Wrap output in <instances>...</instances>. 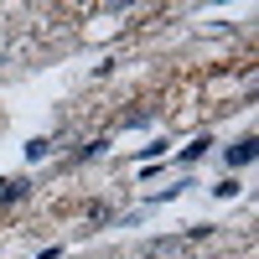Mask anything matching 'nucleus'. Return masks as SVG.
I'll use <instances>...</instances> for the list:
<instances>
[{
	"instance_id": "1",
	"label": "nucleus",
	"mask_w": 259,
	"mask_h": 259,
	"mask_svg": "<svg viewBox=\"0 0 259 259\" xmlns=\"http://www.w3.org/2000/svg\"><path fill=\"white\" fill-rule=\"evenodd\" d=\"M254 156H259V140H254V135H244V140H233V145H228V166H233V171L249 166Z\"/></svg>"
},
{
	"instance_id": "2",
	"label": "nucleus",
	"mask_w": 259,
	"mask_h": 259,
	"mask_svg": "<svg viewBox=\"0 0 259 259\" xmlns=\"http://www.w3.org/2000/svg\"><path fill=\"white\" fill-rule=\"evenodd\" d=\"M182 254V239H150L145 244V259H177Z\"/></svg>"
},
{
	"instance_id": "3",
	"label": "nucleus",
	"mask_w": 259,
	"mask_h": 259,
	"mask_svg": "<svg viewBox=\"0 0 259 259\" xmlns=\"http://www.w3.org/2000/svg\"><path fill=\"white\" fill-rule=\"evenodd\" d=\"M26 192H31V182H26V177H11V182H0V202H21Z\"/></svg>"
},
{
	"instance_id": "4",
	"label": "nucleus",
	"mask_w": 259,
	"mask_h": 259,
	"mask_svg": "<svg viewBox=\"0 0 259 259\" xmlns=\"http://www.w3.org/2000/svg\"><path fill=\"white\" fill-rule=\"evenodd\" d=\"M104 150H109V140H89V145H78L73 161H94V156H104Z\"/></svg>"
},
{
	"instance_id": "5",
	"label": "nucleus",
	"mask_w": 259,
	"mask_h": 259,
	"mask_svg": "<svg viewBox=\"0 0 259 259\" xmlns=\"http://www.w3.org/2000/svg\"><path fill=\"white\" fill-rule=\"evenodd\" d=\"M207 145H212V140H207V135H202V140H192V145H187V150H182V161H202V156H207Z\"/></svg>"
},
{
	"instance_id": "6",
	"label": "nucleus",
	"mask_w": 259,
	"mask_h": 259,
	"mask_svg": "<svg viewBox=\"0 0 259 259\" xmlns=\"http://www.w3.org/2000/svg\"><path fill=\"white\" fill-rule=\"evenodd\" d=\"M47 150H52V140H41V135H36V140H26V161H41Z\"/></svg>"
},
{
	"instance_id": "7",
	"label": "nucleus",
	"mask_w": 259,
	"mask_h": 259,
	"mask_svg": "<svg viewBox=\"0 0 259 259\" xmlns=\"http://www.w3.org/2000/svg\"><path fill=\"white\" fill-rule=\"evenodd\" d=\"M212 192H218V197H239V177H223V182L212 187Z\"/></svg>"
}]
</instances>
